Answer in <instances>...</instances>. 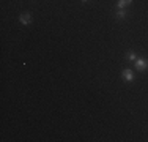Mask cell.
Returning a JSON list of instances; mask_svg holds the SVG:
<instances>
[{
  "mask_svg": "<svg viewBox=\"0 0 148 142\" xmlns=\"http://www.w3.org/2000/svg\"><path fill=\"white\" fill-rule=\"evenodd\" d=\"M82 2H87V0H82Z\"/></svg>",
  "mask_w": 148,
  "mask_h": 142,
  "instance_id": "7",
  "label": "cell"
},
{
  "mask_svg": "<svg viewBox=\"0 0 148 142\" xmlns=\"http://www.w3.org/2000/svg\"><path fill=\"white\" fill-rule=\"evenodd\" d=\"M123 77H125L126 81H132V77H134V76H132V71H131V70H125V71H123Z\"/></svg>",
  "mask_w": 148,
  "mask_h": 142,
  "instance_id": "3",
  "label": "cell"
},
{
  "mask_svg": "<svg viewBox=\"0 0 148 142\" xmlns=\"http://www.w3.org/2000/svg\"><path fill=\"white\" fill-rule=\"evenodd\" d=\"M128 58H129V60H136V54H134V52H129V54H128Z\"/></svg>",
  "mask_w": 148,
  "mask_h": 142,
  "instance_id": "6",
  "label": "cell"
},
{
  "mask_svg": "<svg viewBox=\"0 0 148 142\" xmlns=\"http://www.w3.org/2000/svg\"><path fill=\"white\" fill-rule=\"evenodd\" d=\"M21 22H22V24H25V25H27V24H30V22H32V16H30L28 13H24V14L21 16Z\"/></svg>",
  "mask_w": 148,
  "mask_h": 142,
  "instance_id": "2",
  "label": "cell"
},
{
  "mask_svg": "<svg viewBox=\"0 0 148 142\" xmlns=\"http://www.w3.org/2000/svg\"><path fill=\"white\" fill-rule=\"evenodd\" d=\"M128 3H131V0H120V2H118V6H120V8H123V6H125V5H128Z\"/></svg>",
  "mask_w": 148,
  "mask_h": 142,
  "instance_id": "4",
  "label": "cell"
},
{
  "mask_svg": "<svg viewBox=\"0 0 148 142\" xmlns=\"http://www.w3.org/2000/svg\"><path fill=\"white\" fill-rule=\"evenodd\" d=\"M125 16H126V11H125V9H123V11H118V13H117V17H120V19H121V17H125Z\"/></svg>",
  "mask_w": 148,
  "mask_h": 142,
  "instance_id": "5",
  "label": "cell"
},
{
  "mask_svg": "<svg viewBox=\"0 0 148 142\" xmlns=\"http://www.w3.org/2000/svg\"><path fill=\"white\" fill-rule=\"evenodd\" d=\"M136 68L140 70V71H144V70H147L148 68V63L145 62V60H137V58H136Z\"/></svg>",
  "mask_w": 148,
  "mask_h": 142,
  "instance_id": "1",
  "label": "cell"
}]
</instances>
